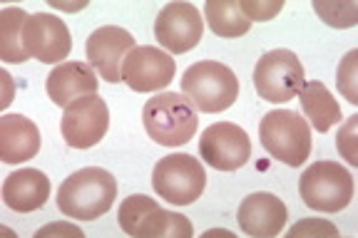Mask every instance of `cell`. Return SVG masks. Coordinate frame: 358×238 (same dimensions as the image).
Returning a JSON list of instances; mask_svg holds the SVG:
<instances>
[{"mask_svg": "<svg viewBox=\"0 0 358 238\" xmlns=\"http://www.w3.org/2000/svg\"><path fill=\"white\" fill-rule=\"evenodd\" d=\"M117 199V181L100 166H87L70 174L57 188V209L67 218L95 221L105 216Z\"/></svg>", "mask_w": 358, "mask_h": 238, "instance_id": "6da1fadb", "label": "cell"}, {"mask_svg": "<svg viewBox=\"0 0 358 238\" xmlns=\"http://www.w3.org/2000/svg\"><path fill=\"white\" fill-rule=\"evenodd\" d=\"M142 122L152 142L162 147H182L194 139L199 117L185 94L159 92L147 100L142 110Z\"/></svg>", "mask_w": 358, "mask_h": 238, "instance_id": "7a4b0ae2", "label": "cell"}, {"mask_svg": "<svg viewBox=\"0 0 358 238\" xmlns=\"http://www.w3.org/2000/svg\"><path fill=\"white\" fill-rule=\"evenodd\" d=\"M182 92L194 105V110L204 114H217L229 110L239 100V80L234 70L222 62H194L182 75Z\"/></svg>", "mask_w": 358, "mask_h": 238, "instance_id": "3957f363", "label": "cell"}, {"mask_svg": "<svg viewBox=\"0 0 358 238\" xmlns=\"http://www.w3.org/2000/svg\"><path fill=\"white\" fill-rule=\"evenodd\" d=\"M259 139L264 149L286 166H301L311 154V127L299 112H266L259 124Z\"/></svg>", "mask_w": 358, "mask_h": 238, "instance_id": "277c9868", "label": "cell"}, {"mask_svg": "<svg viewBox=\"0 0 358 238\" xmlns=\"http://www.w3.org/2000/svg\"><path fill=\"white\" fill-rule=\"evenodd\" d=\"M120 228L127 236L134 238H157V236H172V238H192V223L182 214L164 211L155 199L145 194H132L122 201L117 214Z\"/></svg>", "mask_w": 358, "mask_h": 238, "instance_id": "5b68a950", "label": "cell"}, {"mask_svg": "<svg viewBox=\"0 0 358 238\" xmlns=\"http://www.w3.org/2000/svg\"><path fill=\"white\" fill-rule=\"evenodd\" d=\"M301 199L308 209L336 214L353 199V177L338 161H316L301 174Z\"/></svg>", "mask_w": 358, "mask_h": 238, "instance_id": "8992f818", "label": "cell"}, {"mask_svg": "<svg viewBox=\"0 0 358 238\" xmlns=\"http://www.w3.org/2000/svg\"><path fill=\"white\" fill-rule=\"evenodd\" d=\"M152 186L159 199L174 206H189L204 194L207 174L192 154H167L155 164Z\"/></svg>", "mask_w": 358, "mask_h": 238, "instance_id": "52a82bcc", "label": "cell"}, {"mask_svg": "<svg viewBox=\"0 0 358 238\" xmlns=\"http://www.w3.org/2000/svg\"><path fill=\"white\" fill-rule=\"evenodd\" d=\"M303 87V65L296 52L291 50H268L259 57L254 67V89L262 100L271 105H281L299 97Z\"/></svg>", "mask_w": 358, "mask_h": 238, "instance_id": "ba28073f", "label": "cell"}, {"mask_svg": "<svg viewBox=\"0 0 358 238\" xmlns=\"http://www.w3.org/2000/svg\"><path fill=\"white\" fill-rule=\"evenodd\" d=\"M110 127V110L100 94H87L70 102L62 114V137L73 149H90L100 144Z\"/></svg>", "mask_w": 358, "mask_h": 238, "instance_id": "9c48e42d", "label": "cell"}, {"mask_svg": "<svg viewBox=\"0 0 358 238\" xmlns=\"http://www.w3.org/2000/svg\"><path fill=\"white\" fill-rule=\"evenodd\" d=\"M199 156L217 172H236L252 156V139L239 124L217 122L201 132Z\"/></svg>", "mask_w": 358, "mask_h": 238, "instance_id": "30bf717a", "label": "cell"}, {"mask_svg": "<svg viewBox=\"0 0 358 238\" xmlns=\"http://www.w3.org/2000/svg\"><path fill=\"white\" fill-rule=\"evenodd\" d=\"M204 33L199 8L192 3H167L155 20V38L164 50L182 55L194 50Z\"/></svg>", "mask_w": 358, "mask_h": 238, "instance_id": "8fae6325", "label": "cell"}, {"mask_svg": "<svg viewBox=\"0 0 358 238\" xmlns=\"http://www.w3.org/2000/svg\"><path fill=\"white\" fill-rule=\"evenodd\" d=\"M177 65L169 52L155 45L134 47L122 62V82L134 92H157L174 80Z\"/></svg>", "mask_w": 358, "mask_h": 238, "instance_id": "7c38bea8", "label": "cell"}, {"mask_svg": "<svg viewBox=\"0 0 358 238\" xmlns=\"http://www.w3.org/2000/svg\"><path fill=\"white\" fill-rule=\"evenodd\" d=\"M22 38H25L28 55L45 62V65L62 62L73 50V38H70L65 20L50 15V13H35V15H30L25 20Z\"/></svg>", "mask_w": 358, "mask_h": 238, "instance_id": "4fadbf2b", "label": "cell"}, {"mask_svg": "<svg viewBox=\"0 0 358 238\" xmlns=\"http://www.w3.org/2000/svg\"><path fill=\"white\" fill-rule=\"evenodd\" d=\"M134 38L124 28L105 25L87 38V65L110 84L122 82V62L134 50Z\"/></svg>", "mask_w": 358, "mask_h": 238, "instance_id": "5bb4252c", "label": "cell"}, {"mask_svg": "<svg viewBox=\"0 0 358 238\" xmlns=\"http://www.w3.org/2000/svg\"><path fill=\"white\" fill-rule=\"evenodd\" d=\"M286 218H289L286 204L279 196L268 194V191L249 194L239 204V211H236L239 228L244 233H249V236H257V238L279 236L281 228L286 226Z\"/></svg>", "mask_w": 358, "mask_h": 238, "instance_id": "9a60e30c", "label": "cell"}, {"mask_svg": "<svg viewBox=\"0 0 358 238\" xmlns=\"http://www.w3.org/2000/svg\"><path fill=\"white\" fill-rule=\"evenodd\" d=\"M45 89L57 107H67L80 97L97 94V75L85 62H60L48 75Z\"/></svg>", "mask_w": 358, "mask_h": 238, "instance_id": "2e32d148", "label": "cell"}, {"mask_svg": "<svg viewBox=\"0 0 358 238\" xmlns=\"http://www.w3.org/2000/svg\"><path fill=\"white\" fill-rule=\"evenodd\" d=\"M50 196V179L40 169H20L13 172L3 181V201L10 211L30 214L45 206Z\"/></svg>", "mask_w": 358, "mask_h": 238, "instance_id": "e0dca14e", "label": "cell"}, {"mask_svg": "<svg viewBox=\"0 0 358 238\" xmlns=\"http://www.w3.org/2000/svg\"><path fill=\"white\" fill-rule=\"evenodd\" d=\"M40 129L25 114L0 117V159L6 164H20L40 151Z\"/></svg>", "mask_w": 358, "mask_h": 238, "instance_id": "ac0fdd59", "label": "cell"}, {"mask_svg": "<svg viewBox=\"0 0 358 238\" xmlns=\"http://www.w3.org/2000/svg\"><path fill=\"white\" fill-rule=\"evenodd\" d=\"M299 100H301L303 114L308 117V122L316 132H329L331 127L341 122V107L334 100V94L329 92L324 82L313 80V82H303L301 92H299Z\"/></svg>", "mask_w": 358, "mask_h": 238, "instance_id": "d6986e66", "label": "cell"}, {"mask_svg": "<svg viewBox=\"0 0 358 238\" xmlns=\"http://www.w3.org/2000/svg\"><path fill=\"white\" fill-rule=\"evenodd\" d=\"M204 17L219 38H241L252 30V20L241 13L239 0H209L204 6Z\"/></svg>", "mask_w": 358, "mask_h": 238, "instance_id": "ffe728a7", "label": "cell"}, {"mask_svg": "<svg viewBox=\"0 0 358 238\" xmlns=\"http://www.w3.org/2000/svg\"><path fill=\"white\" fill-rule=\"evenodd\" d=\"M28 13L22 8H3L0 13V57L6 62H25L30 60L28 50H25V20Z\"/></svg>", "mask_w": 358, "mask_h": 238, "instance_id": "44dd1931", "label": "cell"}, {"mask_svg": "<svg viewBox=\"0 0 358 238\" xmlns=\"http://www.w3.org/2000/svg\"><path fill=\"white\" fill-rule=\"evenodd\" d=\"M313 10L329 22L331 28H353L358 20V8L353 3H313Z\"/></svg>", "mask_w": 358, "mask_h": 238, "instance_id": "7402d4cb", "label": "cell"}, {"mask_svg": "<svg viewBox=\"0 0 358 238\" xmlns=\"http://www.w3.org/2000/svg\"><path fill=\"white\" fill-rule=\"evenodd\" d=\"M336 82H338V89L346 97L351 105L358 102V50H351L343 62L338 65V75H336Z\"/></svg>", "mask_w": 358, "mask_h": 238, "instance_id": "603a6c76", "label": "cell"}, {"mask_svg": "<svg viewBox=\"0 0 358 238\" xmlns=\"http://www.w3.org/2000/svg\"><path fill=\"white\" fill-rule=\"evenodd\" d=\"M239 8L252 22H266L274 15H279L281 8H284V0H239Z\"/></svg>", "mask_w": 358, "mask_h": 238, "instance_id": "cb8c5ba5", "label": "cell"}, {"mask_svg": "<svg viewBox=\"0 0 358 238\" xmlns=\"http://www.w3.org/2000/svg\"><path fill=\"white\" fill-rule=\"evenodd\" d=\"M356 127H358V114L348 117V122L338 129V139H336V147L343 154V159L351 166H358V151H356Z\"/></svg>", "mask_w": 358, "mask_h": 238, "instance_id": "d4e9b609", "label": "cell"}, {"mask_svg": "<svg viewBox=\"0 0 358 238\" xmlns=\"http://www.w3.org/2000/svg\"><path fill=\"white\" fill-rule=\"evenodd\" d=\"M338 236V228L329 221H319V218H303L296 226L289 228V238H299V236Z\"/></svg>", "mask_w": 358, "mask_h": 238, "instance_id": "484cf974", "label": "cell"}]
</instances>
